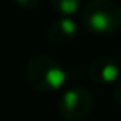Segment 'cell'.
Wrapping results in <instances>:
<instances>
[{"instance_id":"1","label":"cell","mask_w":121,"mask_h":121,"mask_svg":"<svg viewBox=\"0 0 121 121\" xmlns=\"http://www.w3.org/2000/svg\"><path fill=\"white\" fill-rule=\"evenodd\" d=\"M81 23L97 35L115 34L121 29V6L115 0H91L81 8Z\"/></svg>"},{"instance_id":"2","label":"cell","mask_w":121,"mask_h":121,"mask_svg":"<svg viewBox=\"0 0 121 121\" xmlns=\"http://www.w3.org/2000/svg\"><path fill=\"white\" fill-rule=\"evenodd\" d=\"M25 78L37 92H55L66 83V72L54 58L34 55L25 65Z\"/></svg>"},{"instance_id":"3","label":"cell","mask_w":121,"mask_h":121,"mask_svg":"<svg viewBox=\"0 0 121 121\" xmlns=\"http://www.w3.org/2000/svg\"><path fill=\"white\" fill-rule=\"evenodd\" d=\"M95 104V97L89 89L81 86H74L63 92L60 97L57 109L66 121H78L83 120L92 112Z\"/></svg>"},{"instance_id":"4","label":"cell","mask_w":121,"mask_h":121,"mask_svg":"<svg viewBox=\"0 0 121 121\" xmlns=\"http://www.w3.org/2000/svg\"><path fill=\"white\" fill-rule=\"evenodd\" d=\"M89 77L98 86L115 84L121 77L120 65L112 57H107V55L97 57L89 65Z\"/></svg>"},{"instance_id":"5","label":"cell","mask_w":121,"mask_h":121,"mask_svg":"<svg viewBox=\"0 0 121 121\" xmlns=\"http://www.w3.org/2000/svg\"><path fill=\"white\" fill-rule=\"evenodd\" d=\"M78 32H80V28L72 17H60L58 20L48 26L46 37L52 44L65 46L77 39Z\"/></svg>"},{"instance_id":"6","label":"cell","mask_w":121,"mask_h":121,"mask_svg":"<svg viewBox=\"0 0 121 121\" xmlns=\"http://www.w3.org/2000/svg\"><path fill=\"white\" fill-rule=\"evenodd\" d=\"M51 6L61 17H72L83 8V0H49Z\"/></svg>"},{"instance_id":"7","label":"cell","mask_w":121,"mask_h":121,"mask_svg":"<svg viewBox=\"0 0 121 121\" xmlns=\"http://www.w3.org/2000/svg\"><path fill=\"white\" fill-rule=\"evenodd\" d=\"M15 5L18 6L20 9H25V11H31L35 6H39V3L41 0H14Z\"/></svg>"},{"instance_id":"8","label":"cell","mask_w":121,"mask_h":121,"mask_svg":"<svg viewBox=\"0 0 121 121\" xmlns=\"http://www.w3.org/2000/svg\"><path fill=\"white\" fill-rule=\"evenodd\" d=\"M113 98H115V101L121 107V77H120V80L113 84Z\"/></svg>"},{"instance_id":"9","label":"cell","mask_w":121,"mask_h":121,"mask_svg":"<svg viewBox=\"0 0 121 121\" xmlns=\"http://www.w3.org/2000/svg\"><path fill=\"white\" fill-rule=\"evenodd\" d=\"M120 66H121V49H120Z\"/></svg>"},{"instance_id":"10","label":"cell","mask_w":121,"mask_h":121,"mask_svg":"<svg viewBox=\"0 0 121 121\" xmlns=\"http://www.w3.org/2000/svg\"><path fill=\"white\" fill-rule=\"evenodd\" d=\"M65 121H66V120H65Z\"/></svg>"}]
</instances>
